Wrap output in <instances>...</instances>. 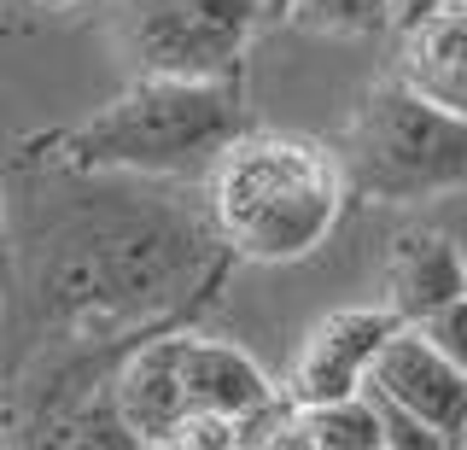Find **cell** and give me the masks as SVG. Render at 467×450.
I'll list each match as a JSON object with an SVG mask.
<instances>
[{
    "label": "cell",
    "mask_w": 467,
    "mask_h": 450,
    "mask_svg": "<svg viewBox=\"0 0 467 450\" xmlns=\"http://www.w3.org/2000/svg\"><path fill=\"white\" fill-rule=\"evenodd\" d=\"M0 235H6V199H0Z\"/></svg>",
    "instance_id": "obj_19"
},
{
    "label": "cell",
    "mask_w": 467,
    "mask_h": 450,
    "mask_svg": "<svg viewBox=\"0 0 467 450\" xmlns=\"http://www.w3.org/2000/svg\"><path fill=\"white\" fill-rule=\"evenodd\" d=\"M368 392L403 403L409 415L432 421L450 445H467V374L450 357H438L415 328H403L398 340L379 351Z\"/></svg>",
    "instance_id": "obj_7"
},
{
    "label": "cell",
    "mask_w": 467,
    "mask_h": 450,
    "mask_svg": "<svg viewBox=\"0 0 467 450\" xmlns=\"http://www.w3.org/2000/svg\"><path fill=\"white\" fill-rule=\"evenodd\" d=\"M41 12H70V6H82V0H36Z\"/></svg>",
    "instance_id": "obj_18"
},
{
    "label": "cell",
    "mask_w": 467,
    "mask_h": 450,
    "mask_svg": "<svg viewBox=\"0 0 467 450\" xmlns=\"http://www.w3.org/2000/svg\"><path fill=\"white\" fill-rule=\"evenodd\" d=\"M211 211H187L175 199H140L129 187H106L82 211L58 216L47 228V246L36 257V304L47 316V333L65 328L58 351H99L140 345L129 328L146 316L187 304L199 281H216ZM123 357V351H111Z\"/></svg>",
    "instance_id": "obj_1"
},
{
    "label": "cell",
    "mask_w": 467,
    "mask_h": 450,
    "mask_svg": "<svg viewBox=\"0 0 467 450\" xmlns=\"http://www.w3.org/2000/svg\"><path fill=\"white\" fill-rule=\"evenodd\" d=\"M152 450H245V445H240V421H234V415L193 410V415L175 421Z\"/></svg>",
    "instance_id": "obj_15"
},
{
    "label": "cell",
    "mask_w": 467,
    "mask_h": 450,
    "mask_svg": "<svg viewBox=\"0 0 467 450\" xmlns=\"http://www.w3.org/2000/svg\"><path fill=\"white\" fill-rule=\"evenodd\" d=\"M65 450H146V445H140V433L123 421V410H117V398H111V386H99L94 403L82 410V421L70 427Z\"/></svg>",
    "instance_id": "obj_14"
},
{
    "label": "cell",
    "mask_w": 467,
    "mask_h": 450,
    "mask_svg": "<svg viewBox=\"0 0 467 450\" xmlns=\"http://www.w3.org/2000/svg\"><path fill=\"white\" fill-rule=\"evenodd\" d=\"M403 12V0H286L281 18L304 24V30H321V36H362V30H379Z\"/></svg>",
    "instance_id": "obj_13"
},
{
    "label": "cell",
    "mask_w": 467,
    "mask_h": 450,
    "mask_svg": "<svg viewBox=\"0 0 467 450\" xmlns=\"http://www.w3.org/2000/svg\"><path fill=\"white\" fill-rule=\"evenodd\" d=\"M374 403H379V427H386V450H462V445H450L432 421L409 415L403 403L379 398V392H374Z\"/></svg>",
    "instance_id": "obj_16"
},
{
    "label": "cell",
    "mask_w": 467,
    "mask_h": 450,
    "mask_svg": "<svg viewBox=\"0 0 467 450\" xmlns=\"http://www.w3.org/2000/svg\"><path fill=\"white\" fill-rule=\"evenodd\" d=\"M339 164L350 199L368 205H420L467 187V118L432 106L403 77H386L362 94L345 123Z\"/></svg>",
    "instance_id": "obj_4"
},
{
    "label": "cell",
    "mask_w": 467,
    "mask_h": 450,
    "mask_svg": "<svg viewBox=\"0 0 467 450\" xmlns=\"http://www.w3.org/2000/svg\"><path fill=\"white\" fill-rule=\"evenodd\" d=\"M304 433H310V450H386L374 392L333 398V403H304Z\"/></svg>",
    "instance_id": "obj_12"
},
{
    "label": "cell",
    "mask_w": 467,
    "mask_h": 450,
    "mask_svg": "<svg viewBox=\"0 0 467 450\" xmlns=\"http://www.w3.org/2000/svg\"><path fill=\"white\" fill-rule=\"evenodd\" d=\"M350 205L333 147L298 129H245L204 170V211L228 257L298 264L321 252Z\"/></svg>",
    "instance_id": "obj_2"
},
{
    "label": "cell",
    "mask_w": 467,
    "mask_h": 450,
    "mask_svg": "<svg viewBox=\"0 0 467 450\" xmlns=\"http://www.w3.org/2000/svg\"><path fill=\"white\" fill-rule=\"evenodd\" d=\"M398 333H403V322H398L391 304H345V310H327L304 333L298 357H292V374H286V392L298 403L357 398V392H368L374 362Z\"/></svg>",
    "instance_id": "obj_6"
},
{
    "label": "cell",
    "mask_w": 467,
    "mask_h": 450,
    "mask_svg": "<svg viewBox=\"0 0 467 450\" xmlns=\"http://www.w3.org/2000/svg\"><path fill=\"white\" fill-rule=\"evenodd\" d=\"M245 129L240 77H135L106 111L65 129L53 158L70 176H193Z\"/></svg>",
    "instance_id": "obj_3"
},
{
    "label": "cell",
    "mask_w": 467,
    "mask_h": 450,
    "mask_svg": "<svg viewBox=\"0 0 467 450\" xmlns=\"http://www.w3.org/2000/svg\"><path fill=\"white\" fill-rule=\"evenodd\" d=\"M415 333L432 345L438 357H450V362H456V369L467 374V298L444 304V310H432L427 322H415Z\"/></svg>",
    "instance_id": "obj_17"
},
{
    "label": "cell",
    "mask_w": 467,
    "mask_h": 450,
    "mask_svg": "<svg viewBox=\"0 0 467 450\" xmlns=\"http://www.w3.org/2000/svg\"><path fill=\"white\" fill-rule=\"evenodd\" d=\"M182 381L193 410L234 415V421L281 398V386L257 369V357H245L228 340H211V333H182Z\"/></svg>",
    "instance_id": "obj_11"
},
{
    "label": "cell",
    "mask_w": 467,
    "mask_h": 450,
    "mask_svg": "<svg viewBox=\"0 0 467 450\" xmlns=\"http://www.w3.org/2000/svg\"><path fill=\"white\" fill-rule=\"evenodd\" d=\"M269 0H117L111 30L135 77H240Z\"/></svg>",
    "instance_id": "obj_5"
},
{
    "label": "cell",
    "mask_w": 467,
    "mask_h": 450,
    "mask_svg": "<svg viewBox=\"0 0 467 450\" xmlns=\"http://www.w3.org/2000/svg\"><path fill=\"white\" fill-rule=\"evenodd\" d=\"M111 398L123 421L140 433V445L152 450L182 415H193L182 381V333H146L140 345H129L123 362L111 374Z\"/></svg>",
    "instance_id": "obj_9"
},
{
    "label": "cell",
    "mask_w": 467,
    "mask_h": 450,
    "mask_svg": "<svg viewBox=\"0 0 467 450\" xmlns=\"http://www.w3.org/2000/svg\"><path fill=\"white\" fill-rule=\"evenodd\" d=\"M467 298V252L444 228H403L386 252V304L403 328Z\"/></svg>",
    "instance_id": "obj_8"
},
{
    "label": "cell",
    "mask_w": 467,
    "mask_h": 450,
    "mask_svg": "<svg viewBox=\"0 0 467 450\" xmlns=\"http://www.w3.org/2000/svg\"><path fill=\"white\" fill-rule=\"evenodd\" d=\"M398 77L432 106L467 118V0H438L415 24H403Z\"/></svg>",
    "instance_id": "obj_10"
}]
</instances>
